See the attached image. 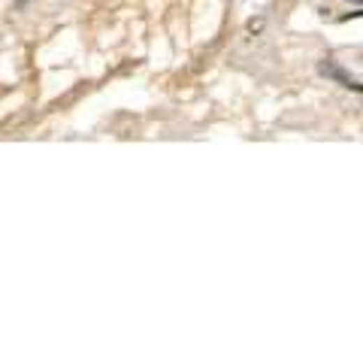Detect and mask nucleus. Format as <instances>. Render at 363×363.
I'll use <instances>...</instances> for the list:
<instances>
[{"mask_svg": "<svg viewBox=\"0 0 363 363\" xmlns=\"http://www.w3.org/2000/svg\"><path fill=\"white\" fill-rule=\"evenodd\" d=\"M321 76H327V79H333V82H339L342 88H351V91H360V82L354 79V76H348L339 64H333V61H321Z\"/></svg>", "mask_w": 363, "mask_h": 363, "instance_id": "f257e3e1", "label": "nucleus"}]
</instances>
